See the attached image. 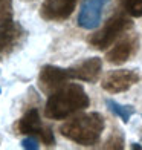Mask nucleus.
I'll return each instance as SVG.
<instances>
[{"label": "nucleus", "mask_w": 142, "mask_h": 150, "mask_svg": "<svg viewBox=\"0 0 142 150\" xmlns=\"http://www.w3.org/2000/svg\"><path fill=\"white\" fill-rule=\"evenodd\" d=\"M90 100L81 84L69 83L49 95L44 107V117L49 120H66L67 117L89 107Z\"/></svg>", "instance_id": "obj_1"}, {"label": "nucleus", "mask_w": 142, "mask_h": 150, "mask_svg": "<svg viewBox=\"0 0 142 150\" xmlns=\"http://www.w3.org/2000/svg\"><path fill=\"white\" fill-rule=\"evenodd\" d=\"M104 127L105 121L103 115L98 112H89V113H81L75 118L66 121L60 127V133L64 138L77 142L79 146L90 147L99 141L101 135L104 132Z\"/></svg>", "instance_id": "obj_2"}, {"label": "nucleus", "mask_w": 142, "mask_h": 150, "mask_svg": "<svg viewBox=\"0 0 142 150\" xmlns=\"http://www.w3.org/2000/svg\"><path fill=\"white\" fill-rule=\"evenodd\" d=\"M128 28H131V20L130 16H125L122 12H116L113 17L107 20V23L101 28L98 32L92 34L89 37V45L95 49L105 51L109 46H112L116 40L122 35V32H125Z\"/></svg>", "instance_id": "obj_3"}, {"label": "nucleus", "mask_w": 142, "mask_h": 150, "mask_svg": "<svg viewBox=\"0 0 142 150\" xmlns=\"http://www.w3.org/2000/svg\"><path fill=\"white\" fill-rule=\"evenodd\" d=\"M139 74L130 69H116L105 74L101 81V87L109 93H121L128 91L131 86L139 83Z\"/></svg>", "instance_id": "obj_4"}, {"label": "nucleus", "mask_w": 142, "mask_h": 150, "mask_svg": "<svg viewBox=\"0 0 142 150\" xmlns=\"http://www.w3.org/2000/svg\"><path fill=\"white\" fill-rule=\"evenodd\" d=\"M69 80H72L69 69H63V67L52 66V64L43 66L41 71H40V75H38L40 89L49 95L52 92H55L57 89H60L61 86H64Z\"/></svg>", "instance_id": "obj_5"}, {"label": "nucleus", "mask_w": 142, "mask_h": 150, "mask_svg": "<svg viewBox=\"0 0 142 150\" xmlns=\"http://www.w3.org/2000/svg\"><path fill=\"white\" fill-rule=\"evenodd\" d=\"M109 0H83L78 14V26L83 29L98 28L103 18V8Z\"/></svg>", "instance_id": "obj_6"}, {"label": "nucleus", "mask_w": 142, "mask_h": 150, "mask_svg": "<svg viewBox=\"0 0 142 150\" xmlns=\"http://www.w3.org/2000/svg\"><path fill=\"white\" fill-rule=\"evenodd\" d=\"M77 6V0H44L40 8V17L47 22L69 18Z\"/></svg>", "instance_id": "obj_7"}, {"label": "nucleus", "mask_w": 142, "mask_h": 150, "mask_svg": "<svg viewBox=\"0 0 142 150\" xmlns=\"http://www.w3.org/2000/svg\"><path fill=\"white\" fill-rule=\"evenodd\" d=\"M101 71H103V60L99 57H90L84 61H79L75 66L69 67L70 78L84 81V83H95V81H98Z\"/></svg>", "instance_id": "obj_8"}, {"label": "nucleus", "mask_w": 142, "mask_h": 150, "mask_svg": "<svg viewBox=\"0 0 142 150\" xmlns=\"http://www.w3.org/2000/svg\"><path fill=\"white\" fill-rule=\"evenodd\" d=\"M136 51H138V38L134 35H127L124 38H121L119 42L107 52L105 60L109 61L110 64L119 66V64H124L125 61L130 60Z\"/></svg>", "instance_id": "obj_9"}, {"label": "nucleus", "mask_w": 142, "mask_h": 150, "mask_svg": "<svg viewBox=\"0 0 142 150\" xmlns=\"http://www.w3.org/2000/svg\"><path fill=\"white\" fill-rule=\"evenodd\" d=\"M22 26L15 23L12 18L0 23V54L11 49L22 37Z\"/></svg>", "instance_id": "obj_10"}, {"label": "nucleus", "mask_w": 142, "mask_h": 150, "mask_svg": "<svg viewBox=\"0 0 142 150\" xmlns=\"http://www.w3.org/2000/svg\"><path fill=\"white\" fill-rule=\"evenodd\" d=\"M43 124H41V118L37 109H31L28 110L17 122V132L22 135H35L40 136L43 130Z\"/></svg>", "instance_id": "obj_11"}, {"label": "nucleus", "mask_w": 142, "mask_h": 150, "mask_svg": "<svg viewBox=\"0 0 142 150\" xmlns=\"http://www.w3.org/2000/svg\"><path fill=\"white\" fill-rule=\"evenodd\" d=\"M105 104H107L109 110L113 115H116V117H119L121 120H122V122H128L130 118L134 115V112H136L133 106L121 104V103H118V101H115V100H105Z\"/></svg>", "instance_id": "obj_12"}, {"label": "nucleus", "mask_w": 142, "mask_h": 150, "mask_svg": "<svg viewBox=\"0 0 142 150\" xmlns=\"http://www.w3.org/2000/svg\"><path fill=\"white\" fill-rule=\"evenodd\" d=\"M119 3L130 17H142V0H119Z\"/></svg>", "instance_id": "obj_13"}, {"label": "nucleus", "mask_w": 142, "mask_h": 150, "mask_svg": "<svg viewBox=\"0 0 142 150\" xmlns=\"http://www.w3.org/2000/svg\"><path fill=\"white\" fill-rule=\"evenodd\" d=\"M12 18V0H0V23Z\"/></svg>", "instance_id": "obj_14"}, {"label": "nucleus", "mask_w": 142, "mask_h": 150, "mask_svg": "<svg viewBox=\"0 0 142 150\" xmlns=\"http://www.w3.org/2000/svg\"><path fill=\"white\" fill-rule=\"evenodd\" d=\"M40 139H41L46 146H52L53 142H55V136H53V132H52V129L51 127H43V130H41V133H40V136H38Z\"/></svg>", "instance_id": "obj_15"}, {"label": "nucleus", "mask_w": 142, "mask_h": 150, "mask_svg": "<svg viewBox=\"0 0 142 150\" xmlns=\"http://www.w3.org/2000/svg\"><path fill=\"white\" fill-rule=\"evenodd\" d=\"M22 147L26 150H38L40 144H38V139L35 135H28V138H25L22 141Z\"/></svg>", "instance_id": "obj_16"}, {"label": "nucleus", "mask_w": 142, "mask_h": 150, "mask_svg": "<svg viewBox=\"0 0 142 150\" xmlns=\"http://www.w3.org/2000/svg\"><path fill=\"white\" fill-rule=\"evenodd\" d=\"M105 149H124V136H119V139L116 136L110 138L109 141L105 142Z\"/></svg>", "instance_id": "obj_17"}, {"label": "nucleus", "mask_w": 142, "mask_h": 150, "mask_svg": "<svg viewBox=\"0 0 142 150\" xmlns=\"http://www.w3.org/2000/svg\"><path fill=\"white\" fill-rule=\"evenodd\" d=\"M131 147H133V149H142V146H139V144H133Z\"/></svg>", "instance_id": "obj_18"}, {"label": "nucleus", "mask_w": 142, "mask_h": 150, "mask_svg": "<svg viewBox=\"0 0 142 150\" xmlns=\"http://www.w3.org/2000/svg\"><path fill=\"white\" fill-rule=\"evenodd\" d=\"M0 93H2V89H0Z\"/></svg>", "instance_id": "obj_19"}]
</instances>
